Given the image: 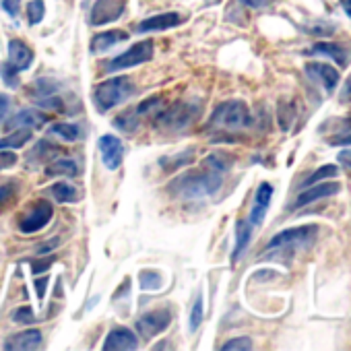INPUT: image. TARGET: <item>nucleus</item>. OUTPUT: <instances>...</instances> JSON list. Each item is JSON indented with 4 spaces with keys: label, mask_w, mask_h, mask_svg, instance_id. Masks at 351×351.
I'll use <instances>...</instances> for the list:
<instances>
[{
    "label": "nucleus",
    "mask_w": 351,
    "mask_h": 351,
    "mask_svg": "<svg viewBox=\"0 0 351 351\" xmlns=\"http://www.w3.org/2000/svg\"><path fill=\"white\" fill-rule=\"evenodd\" d=\"M124 11H126V0H95V5L91 7L89 23L95 27L114 23L122 17Z\"/></svg>",
    "instance_id": "423d86ee"
},
{
    "label": "nucleus",
    "mask_w": 351,
    "mask_h": 351,
    "mask_svg": "<svg viewBox=\"0 0 351 351\" xmlns=\"http://www.w3.org/2000/svg\"><path fill=\"white\" fill-rule=\"evenodd\" d=\"M248 124H250V112H248L246 104L238 101V99L217 106V110L213 112L211 122H209L211 128H219V130H240Z\"/></svg>",
    "instance_id": "7ed1b4c3"
},
{
    "label": "nucleus",
    "mask_w": 351,
    "mask_h": 351,
    "mask_svg": "<svg viewBox=\"0 0 351 351\" xmlns=\"http://www.w3.org/2000/svg\"><path fill=\"white\" fill-rule=\"evenodd\" d=\"M46 285H48V277H42V279H38V281H36V287H38V295H40V298H44V293H46Z\"/></svg>",
    "instance_id": "4c0bfd02"
},
{
    "label": "nucleus",
    "mask_w": 351,
    "mask_h": 351,
    "mask_svg": "<svg viewBox=\"0 0 351 351\" xmlns=\"http://www.w3.org/2000/svg\"><path fill=\"white\" fill-rule=\"evenodd\" d=\"M97 147L101 151V161L108 169H118L120 163H122V157H124V145L118 136L114 134H104L99 136L97 141Z\"/></svg>",
    "instance_id": "1a4fd4ad"
},
{
    "label": "nucleus",
    "mask_w": 351,
    "mask_h": 351,
    "mask_svg": "<svg viewBox=\"0 0 351 351\" xmlns=\"http://www.w3.org/2000/svg\"><path fill=\"white\" fill-rule=\"evenodd\" d=\"M13 320L19 322V324H32V322H34V310H32L29 306H23V308L15 310Z\"/></svg>",
    "instance_id": "7c9ffc66"
},
{
    "label": "nucleus",
    "mask_w": 351,
    "mask_h": 351,
    "mask_svg": "<svg viewBox=\"0 0 351 351\" xmlns=\"http://www.w3.org/2000/svg\"><path fill=\"white\" fill-rule=\"evenodd\" d=\"M11 195H13V186H11V184H7V186H0V209L5 207V203L11 199Z\"/></svg>",
    "instance_id": "72a5a7b5"
},
{
    "label": "nucleus",
    "mask_w": 351,
    "mask_h": 351,
    "mask_svg": "<svg viewBox=\"0 0 351 351\" xmlns=\"http://www.w3.org/2000/svg\"><path fill=\"white\" fill-rule=\"evenodd\" d=\"M184 21V17L180 13H161V15H153L145 21H141L136 25L138 34H149V32H165L171 27H178Z\"/></svg>",
    "instance_id": "f8f14e48"
},
{
    "label": "nucleus",
    "mask_w": 351,
    "mask_h": 351,
    "mask_svg": "<svg viewBox=\"0 0 351 351\" xmlns=\"http://www.w3.org/2000/svg\"><path fill=\"white\" fill-rule=\"evenodd\" d=\"M46 122H48V116L46 114H42L38 110H21L17 116H13L9 120V126L13 130H17V128H29L32 130V128H40Z\"/></svg>",
    "instance_id": "f3484780"
},
{
    "label": "nucleus",
    "mask_w": 351,
    "mask_h": 351,
    "mask_svg": "<svg viewBox=\"0 0 351 351\" xmlns=\"http://www.w3.org/2000/svg\"><path fill=\"white\" fill-rule=\"evenodd\" d=\"M48 173H64V176H79V165L75 159H56L50 167Z\"/></svg>",
    "instance_id": "5701e85b"
},
{
    "label": "nucleus",
    "mask_w": 351,
    "mask_h": 351,
    "mask_svg": "<svg viewBox=\"0 0 351 351\" xmlns=\"http://www.w3.org/2000/svg\"><path fill=\"white\" fill-rule=\"evenodd\" d=\"M52 263H54V258H52V256H48L44 263H34V273H36V275H42V273L52 265Z\"/></svg>",
    "instance_id": "c9c22d12"
},
{
    "label": "nucleus",
    "mask_w": 351,
    "mask_h": 351,
    "mask_svg": "<svg viewBox=\"0 0 351 351\" xmlns=\"http://www.w3.org/2000/svg\"><path fill=\"white\" fill-rule=\"evenodd\" d=\"M9 62L17 71H27L34 62V50L21 40H11L9 42Z\"/></svg>",
    "instance_id": "dca6fc26"
},
{
    "label": "nucleus",
    "mask_w": 351,
    "mask_h": 351,
    "mask_svg": "<svg viewBox=\"0 0 351 351\" xmlns=\"http://www.w3.org/2000/svg\"><path fill=\"white\" fill-rule=\"evenodd\" d=\"M163 285V279H161V275L159 273H149V271H145V273H141V287L143 289H151V291H155V289H159Z\"/></svg>",
    "instance_id": "bb28decb"
},
{
    "label": "nucleus",
    "mask_w": 351,
    "mask_h": 351,
    "mask_svg": "<svg viewBox=\"0 0 351 351\" xmlns=\"http://www.w3.org/2000/svg\"><path fill=\"white\" fill-rule=\"evenodd\" d=\"M126 38H128V34H126V32H120V29L101 32V34H97V36L91 40V52H93V54L106 52V50L114 48L118 42H124Z\"/></svg>",
    "instance_id": "a211bd4d"
},
{
    "label": "nucleus",
    "mask_w": 351,
    "mask_h": 351,
    "mask_svg": "<svg viewBox=\"0 0 351 351\" xmlns=\"http://www.w3.org/2000/svg\"><path fill=\"white\" fill-rule=\"evenodd\" d=\"M221 349L223 351H248V349H252V341L248 337H238V339L228 341Z\"/></svg>",
    "instance_id": "cd10ccee"
},
{
    "label": "nucleus",
    "mask_w": 351,
    "mask_h": 351,
    "mask_svg": "<svg viewBox=\"0 0 351 351\" xmlns=\"http://www.w3.org/2000/svg\"><path fill=\"white\" fill-rule=\"evenodd\" d=\"M318 234V226L310 223V226H300V228H291V230H283L277 236L271 238L269 242V250L275 248H291V246H308L310 242H314Z\"/></svg>",
    "instance_id": "39448f33"
},
{
    "label": "nucleus",
    "mask_w": 351,
    "mask_h": 351,
    "mask_svg": "<svg viewBox=\"0 0 351 351\" xmlns=\"http://www.w3.org/2000/svg\"><path fill=\"white\" fill-rule=\"evenodd\" d=\"M330 145H351V134H349V136H337V138H330Z\"/></svg>",
    "instance_id": "58836bf2"
},
{
    "label": "nucleus",
    "mask_w": 351,
    "mask_h": 351,
    "mask_svg": "<svg viewBox=\"0 0 351 351\" xmlns=\"http://www.w3.org/2000/svg\"><path fill=\"white\" fill-rule=\"evenodd\" d=\"M312 54H324L328 58H332L341 69H345L349 64V50H345L341 44H328V42H320L312 48Z\"/></svg>",
    "instance_id": "6ab92c4d"
},
{
    "label": "nucleus",
    "mask_w": 351,
    "mask_h": 351,
    "mask_svg": "<svg viewBox=\"0 0 351 351\" xmlns=\"http://www.w3.org/2000/svg\"><path fill=\"white\" fill-rule=\"evenodd\" d=\"M304 71H306V75L312 81H316L318 85H322L328 93H332L335 87L339 85V71L332 69L326 62H310V64H306Z\"/></svg>",
    "instance_id": "9d476101"
},
{
    "label": "nucleus",
    "mask_w": 351,
    "mask_h": 351,
    "mask_svg": "<svg viewBox=\"0 0 351 351\" xmlns=\"http://www.w3.org/2000/svg\"><path fill=\"white\" fill-rule=\"evenodd\" d=\"M341 191V184L339 182H322V184H312V186H306L304 193H300V197L295 199L293 203V209H302L314 201H320V199H326V197H332Z\"/></svg>",
    "instance_id": "9b49d317"
},
{
    "label": "nucleus",
    "mask_w": 351,
    "mask_h": 351,
    "mask_svg": "<svg viewBox=\"0 0 351 351\" xmlns=\"http://www.w3.org/2000/svg\"><path fill=\"white\" fill-rule=\"evenodd\" d=\"M9 97L5 95V93H0V122L5 120V116H7V112H9Z\"/></svg>",
    "instance_id": "f704fd0d"
},
{
    "label": "nucleus",
    "mask_w": 351,
    "mask_h": 351,
    "mask_svg": "<svg viewBox=\"0 0 351 351\" xmlns=\"http://www.w3.org/2000/svg\"><path fill=\"white\" fill-rule=\"evenodd\" d=\"M3 9L11 17H17L19 15V9H21V0H3Z\"/></svg>",
    "instance_id": "473e14b6"
},
{
    "label": "nucleus",
    "mask_w": 351,
    "mask_h": 351,
    "mask_svg": "<svg viewBox=\"0 0 351 351\" xmlns=\"http://www.w3.org/2000/svg\"><path fill=\"white\" fill-rule=\"evenodd\" d=\"M15 163H17V157H15V153H11V151L3 149V153H0V169L13 167Z\"/></svg>",
    "instance_id": "2f4dec72"
},
{
    "label": "nucleus",
    "mask_w": 351,
    "mask_h": 351,
    "mask_svg": "<svg viewBox=\"0 0 351 351\" xmlns=\"http://www.w3.org/2000/svg\"><path fill=\"white\" fill-rule=\"evenodd\" d=\"M201 322H203V298L199 295L197 302H195V306H193V312H191V330L193 332L199 330Z\"/></svg>",
    "instance_id": "c85d7f7f"
},
{
    "label": "nucleus",
    "mask_w": 351,
    "mask_h": 351,
    "mask_svg": "<svg viewBox=\"0 0 351 351\" xmlns=\"http://www.w3.org/2000/svg\"><path fill=\"white\" fill-rule=\"evenodd\" d=\"M134 91V85L128 77H112L104 83H99L93 91V99L99 112H108L116 106H120L124 99H128Z\"/></svg>",
    "instance_id": "f03ea898"
},
{
    "label": "nucleus",
    "mask_w": 351,
    "mask_h": 351,
    "mask_svg": "<svg viewBox=\"0 0 351 351\" xmlns=\"http://www.w3.org/2000/svg\"><path fill=\"white\" fill-rule=\"evenodd\" d=\"M153 42L145 40V42H138L134 46H130L126 52H122L120 56H116L114 60L108 62V71L110 73H116V71H124V69H132V66H138V64H145L153 58Z\"/></svg>",
    "instance_id": "20e7f679"
},
{
    "label": "nucleus",
    "mask_w": 351,
    "mask_h": 351,
    "mask_svg": "<svg viewBox=\"0 0 351 351\" xmlns=\"http://www.w3.org/2000/svg\"><path fill=\"white\" fill-rule=\"evenodd\" d=\"M341 5H343V11L347 13V17L351 19V0H341Z\"/></svg>",
    "instance_id": "a19ab883"
},
{
    "label": "nucleus",
    "mask_w": 351,
    "mask_h": 351,
    "mask_svg": "<svg viewBox=\"0 0 351 351\" xmlns=\"http://www.w3.org/2000/svg\"><path fill=\"white\" fill-rule=\"evenodd\" d=\"M52 205L48 201H38L29 207V211L23 215V219L19 221V230L23 234H34V232H40L42 228L48 226V221L52 219Z\"/></svg>",
    "instance_id": "0eeeda50"
},
{
    "label": "nucleus",
    "mask_w": 351,
    "mask_h": 351,
    "mask_svg": "<svg viewBox=\"0 0 351 351\" xmlns=\"http://www.w3.org/2000/svg\"><path fill=\"white\" fill-rule=\"evenodd\" d=\"M337 173H339L337 165H324V167L316 169L312 176H308V178L302 182V189L312 186V184H316V182H320V180H324V178H330V176H337Z\"/></svg>",
    "instance_id": "393cba45"
},
{
    "label": "nucleus",
    "mask_w": 351,
    "mask_h": 351,
    "mask_svg": "<svg viewBox=\"0 0 351 351\" xmlns=\"http://www.w3.org/2000/svg\"><path fill=\"white\" fill-rule=\"evenodd\" d=\"M42 332L38 328H27V330H21L13 337L7 339L5 343V349L9 351H29V349H36L42 345Z\"/></svg>",
    "instance_id": "4468645a"
},
{
    "label": "nucleus",
    "mask_w": 351,
    "mask_h": 351,
    "mask_svg": "<svg viewBox=\"0 0 351 351\" xmlns=\"http://www.w3.org/2000/svg\"><path fill=\"white\" fill-rule=\"evenodd\" d=\"M0 73H3V79H5V83L9 85V87H17L19 85V71L11 64V62H7L3 69H0Z\"/></svg>",
    "instance_id": "c756f323"
},
{
    "label": "nucleus",
    "mask_w": 351,
    "mask_h": 351,
    "mask_svg": "<svg viewBox=\"0 0 351 351\" xmlns=\"http://www.w3.org/2000/svg\"><path fill=\"white\" fill-rule=\"evenodd\" d=\"M50 132L64 138V141H69V143H73V141H77L81 136V130H79L77 124H54L50 128Z\"/></svg>",
    "instance_id": "b1692460"
},
{
    "label": "nucleus",
    "mask_w": 351,
    "mask_h": 351,
    "mask_svg": "<svg viewBox=\"0 0 351 351\" xmlns=\"http://www.w3.org/2000/svg\"><path fill=\"white\" fill-rule=\"evenodd\" d=\"M48 242H50V244H46V246H40L38 250H40V252H48V250H52V248H56V246H58V240H48Z\"/></svg>",
    "instance_id": "ea45409f"
},
{
    "label": "nucleus",
    "mask_w": 351,
    "mask_h": 351,
    "mask_svg": "<svg viewBox=\"0 0 351 351\" xmlns=\"http://www.w3.org/2000/svg\"><path fill=\"white\" fill-rule=\"evenodd\" d=\"M50 195L58 203H75L79 199V191L75 186H71L69 182H56V184H52Z\"/></svg>",
    "instance_id": "4be33fe9"
},
{
    "label": "nucleus",
    "mask_w": 351,
    "mask_h": 351,
    "mask_svg": "<svg viewBox=\"0 0 351 351\" xmlns=\"http://www.w3.org/2000/svg\"><path fill=\"white\" fill-rule=\"evenodd\" d=\"M271 199H273V186L269 182H263L254 195V207L250 211V226H261L265 215H267V209L271 205Z\"/></svg>",
    "instance_id": "2eb2a0df"
},
{
    "label": "nucleus",
    "mask_w": 351,
    "mask_h": 351,
    "mask_svg": "<svg viewBox=\"0 0 351 351\" xmlns=\"http://www.w3.org/2000/svg\"><path fill=\"white\" fill-rule=\"evenodd\" d=\"M29 138H32V130H29V128H17V130H13L9 136L0 138V151H3V149H19V147H23Z\"/></svg>",
    "instance_id": "412c9836"
},
{
    "label": "nucleus",
    "mask_w": 351,
    "mask_h": 351,
    "mask_svg": "<svg viewBox=\"0 0 351 351\" xmlns=\"http://www.w3.org/2000/svg\"><path fill=\"white\" fill-rule=\"evenodd\" d=\"M242 3H244L246 7H252V9H261V7L269 5L271 0H242Z\"/></svg>",
    "instance_id": "e433bc0d"
},
{
    "label": "nucleus",
    "mask_w": 351,
    "mask_h": 351,
    "mask_svg": "<svg viewBox=\"0 0 351 351\" xmlns=\"http://www.w3.org/2000/svg\"><path fill=\"white\" fill-rule=\"evenodd\" d=\"M252 238V226L248 221H238L236 223V248L232 254V261L236 263L240 258V254L248 248V242Z\"/></svg>",
    "instance_id": "aec40b11"
},
{
    "label": "nucleus",
    "mask_w": 351,
    "mask_h": 351,
    "mask_svg": "<svg viewBox=\"0 0 351 351\" xmlns=\"http://www.w3.org/2000/svg\"><path fill=\"white\" fill-rule=\"evenodd\" d=\"M205 165H207L205 169L186 171L178 176V178L169 184V193H173L176 197H180L184 201H197V199L215 195L223 184L221 173L228 169V163H221L219 157L211 155Z\"/></svg>",
    "instance_id": "f257e3e1"
},
{
    "label": "nucleus",
    "mask_w": 351,
    "mask_h": 351,
    "mask_svg": "<svg viewBox=\"0 0 351 351\" xmlns=\"http://www.w3.org/2000/svg\"><path fill=\"white\" fill-rule=\"evenodd\" d=\"M169 320H171V314L167 308H157L153 312H147L143 314L138 320H136V330L145 337V339H151L159 332H163L167 326H169Z\"/></svg>",
    "instance_id": "6e6552de"
},
{
    "label": "nucleus",
    "mask_w": 351,
    "mask_h": 351,
    "mask_svg": "<svg viewBox=\"0 0 351 351\" xmlns=\"http://www.w3.org/2000/svg\"><path fill=\"white\" fill-rule=\"evenodd\" d=\"M44 15H46V5H44V0H32V3L27 5V21H29V25L42 23Z\"/></svg>",
    "instance_id": "a878e982"
},
{
    "label": "nucleus",
    "mask_w": 351,
    "mask_h": 351,
    "mask_svg": "<svg viewBox=\"0 0 351 351\" xmlns=\"http://www.w3.org/2000/svg\"><path fill=\"white\" fill-rule=\"evenodd\" d=\"M138 347V339L132 330L120 326V328H114L108 337H106V343H104V349L106 351H130V349H136Z\"/></svg>",
    "instance_id": "ddd939ff"
}]
</instances>
